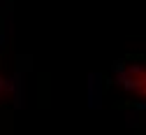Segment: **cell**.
Returning a JSON list of instances; mask_svg holds the SVG:
<instances>
[{
    "label": "cell",
    "instance_id": "6da1fadb",
    "mask_svg": "<svg viewBox=\"0 0 146 135\" xmlns=\"http://www.w3.org/2000/svg\"><path fill=\"white\" fill-rule=\"evenodd\" d=\"M127 84H130V86H132V89H135L139 95H144V98H146V68H139V70H135Z\"/></svg>",
    "mask_w": 146,
    "mask_h": 135
}]
</instances>
